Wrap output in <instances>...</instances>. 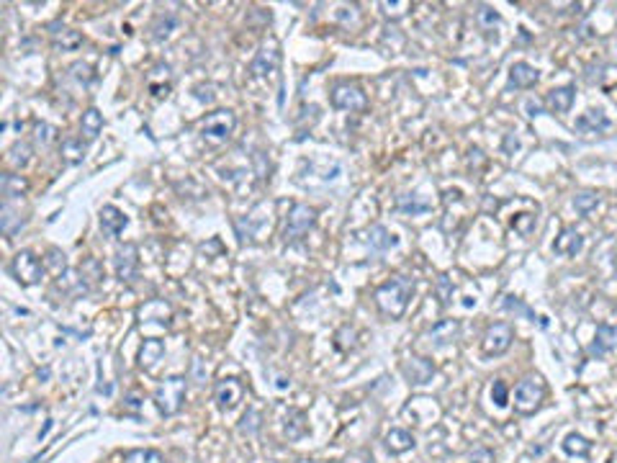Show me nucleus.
I'll return each mask as SVG.
<instances>
[{
	"label": "nucleus",
	"mask_w": 617,
	"mask_h": 463,
	"mask_svg": "<svg viewBox=\"0 0 617 463\" xmlns=\"http://www.w3.org/2000/svg\"><path fill=\"white\" fill-rule=\"evenodd\" d=\"M411 293H414V281L406 276H394L391 281L378 286L373 299H376L378 309H381L386 317L399 320V317H404L406 307H409Z\"/></svg>",
	"instance_id": "f257e3e1"
},
{
	"label": "nucleus",
	"mask_w": 617,
	"mask_h": 463,
	"mask_svg": "<svg viewBox=\"0 0 617 463\" xmlns=\"http://www.w3.org/2000/svg\"><path fill=\"white\" fill-rule=\"evenodd\" d=\"M185 392H188V381H185V376L165 378L163 384L155 389L157 409H160L165 417H172V414H177V412H180V406H183Z\"/></svg>",
	"instance_id": "f03ea898"
},
{
	"label": "nucleus",
	"mask_w": 617,
	"mask_h": 463,
	"mask_svg": "<svg viewBox=\"0 0 617 463\" xmlns=\"http://www.w3.org/2000/svg\"><path fill=\"white\" fill-rule=\"evenodd\" d=\"M237 127V116L227 108L221 111H213L211 116H206V122L201 124V136H204L206 144H224L232 136Z\"/></svg>",
	"instance_id": "7ed1b4c3"
},
{
	"label": "nucleus",
	"mask_w": 617,
	"mask_h": 463,
	"mask_svg": "<svg viewBox=\"0 0 617 463\" xmlns=\"http://www.w3.org/2000/svg\"><path fill=\"white\" fill-rule=\"evenodd\" d=\"M11 273L21 286H34L44 278V265L39 263V257L29 250H21L11 263Z\"/></svg>",
	"instance_id": "20e7f679"
},
{
	"label": "nucleus",
	"mask_w": 617,
	"mask_h": 463,
	"mask_svg": "<svg viewBox=\"0 0 617 463\" xmlns=\"http://www.w3.org/2000/svg\"><path fill=\"white\" fill-rule=\"evenodd\" d=\"M543 397H546V389L540 384V378H525V381H519L517 389H515V409H517L519 414L538 412Z\"/></svg>",
	"instance_id": "39448f33"
},
{
	"label": "nucleus",
	"mask_w": 617,
	"mask_h": 463,
	"mask_svg": "<svg viewBox=\"0 0 617 463\" xmlns=\"http://www.w3.org/2000/svg\"><path fill=\"white\" fill-rule=\"evenodd\" d=\"M512 340H515V329L507 324V322H497V324H491L486 329V335H483V356L486 358H497V356H504L507 350L512 348Z\"/></svg>",
	"instance_id": "423d86ee"
},
{
	"label": "nucleus",
	"mask_w": 617,
	"mask_h": 463,
	"mask_svg": "<svg viewBox=\"0 0 617 463\" xmlns=\"http://www.w3.org/2000/svg\"><path fill=\"white\" fill-rule=\"evenodd\" d=\"M314 221H317V211H314L312 206H306V204H296V206L291 209L288 219H286L283 240L286 242L298 240V237L306 235V232L314 227Z\"/></svg>",
	"instance_id": "0eeeda50"
},
{
	"label": "nucleus",
	"mask_w": 617,
	"mask_h": 463,
	"mask_svg": "<svg viewBox=\"0 0 617 463\" xmlns=\"http://www.w3.org/2000/svg\"><path fill=\"white\" fill-rule=\"evenodd\" d=\"M332 106L342 108V111H365L368 98H365L363 88L350 86V83H340V86L332 88Z\"/></svg>",
	"instance_id": "6e6552de"
},
{
	"label": "nucleus",
	"mask_w": 617,
	"mask_h": 463,
	"mask_svg": "<svg viewBox=\"0 0 617 463\" xmlns=\"http://www.w3.org/2000/svg\"><path fill=\"white\" fill-rule=\"evenodd\" d=\"M242 397H245V386H242L240 378H232V376L221 378L219 384H216V389H213V399H216L219 409H224V412L235 409L242 402Z\"/></svg>",
	"instance_id": "1a4fd4ad"
},
{
	"label": "nucleus",
	"mask_w": 617,
	"mask_h": 463,
	"mask_svg": "<svg viewBox=\"0 0 617 463\" xmlns=\"http://www.w3.org/2000/svg\"><path fill=\"white\" fill-rule=\"evenodd\" d=\"M139 250H136V245L127 242L124 247L116 250V257H114V265H116V276L121 278V281H134L136 276V265H139Z\"/></svg>",
	"instance_id": "9d476101"
},
{
	"label": "nucleus",
	"mask_w": 617,
	"mask_h": 463,
	"mask_svg": "<svg viewBox=\"0 0 617 463\" xmlns=\"http://www.w3.org/2000/svg\"><path fill=\"white\" fill-rule=\"evenodd\" d=\"M401 370H404V376H406V381H409V384L422 386V384H427V381L435 376V363H433V361H427V358L411 356L409 361L401 365Z\"/></svg>",
	"instance_id": "9b49d317"
},
{
	"label": "nucleus",
	"mask_w": 617,
	"mask_h": 463,
	"mask_svg": "<svg viewBox=\"0 0 617 463\" xmlns=\"http://www.w3.org/2000/svg\"><path fill=\"white\" fill-rule=\"evenodd\" d=\"M582 247H584V237L571 227L563 229V232L558 235V240L553 242L556 252H558V255H566V257H576L579 252H582Z\"/></svg>",
	"instance_id": "f8f14e48"
},
{
	"label": "nucleus",
	"mask_w": 617,
	"mask_h": 463,
	"mask_svg": "<svg viewBox=\"0 0 617 463\" xmlns=\"http://www.w3.org/2000/svg\"><path fill=\"white\" fill-rule=\"evenodd\" d=\"M57 288H62L70 296H86L90 291V286L86 283V273L83 271H64L57 278Z\"/></svg>",
	"instance_id": "ddd939ff"
},
{
	"label": "nucleus",
	"mask_w": 617,
	"mask_h": 463,
	"mask_svg": "<svg viewBox=\"0 0 617 463\" xmlns=\"http://www.w3.org/2000/svg\"><path fill=\"white\" fill-rule=\"evenodd\" d=\"M610 129V119L604 116V111H587L576 119V131L582 134H599V131H607Z\"/></svg>",
	"instance_id": "4468645a"
},
{
	"label": "nucleus",
	"mask_w": 617,
	"mask_h": 463,
	"mask_svg": "<svg viewBox=\"0 0 617 463\" xmlns=\"http://www.w3.org/2000/svg\"><path fill=\"white\" fill-rule=\"evenodd\" d=\"M615 348H617V329L607 327V324H599V327H597L594 342L589 345V353L597 358H602L604 353H610V350H615Z\"/></svg>",
	"instance_id": "2eb2a0df"
},
{
	"label": "nucleus",
	"mask_w": 617,
	"mask_h": 463,
	"mask_svg": "<svg viewBox=\"0 0 617 463\" xmlns=\"http://www.w3.org/2000/svg\"><path fill=\"white\" fill-rule=\"evenodd\" d=\"M574 98H576V90L571 86H560V88H553V90L546 95V106L556 114H566L568 108L574 106Z\"/></svg>",
	"instance_id": "dca6fc26"
},
{
	"label": "nucleus",
	"mask_w": 617,
	"mask_h": 463,
	"mask_svg": "<svg viewBox=\"0 0 617 463\" xmlns=\"http://www.w3.org/2000/svg\"><path fill=\"white\" fill-rule=\"evenodd\" d=\"M127 224H129V219L124 216V211H119L116 206H103V209H100V229H103L108 237L121 235Z\"/></svg>",
	"instance_id": "f3484780"
},
{
	"label": "nucleus",
	"mask_w": 617,
	"mask_h": 463,
	"mask_svg": "<svg viewBox=\"0 0 617 463\" xmlns=\"http://www.w3.org/2000/svg\"><path fill=\"white\" fill-rule=\"evenodd\" d=\"M458 335H461V322L458 320H442L430 329V340L435 345H450V342L458 340Z\"/></svg>",
	"instance_id": "a211bd4d"
},
{
	"label": "nucleus",
	"mask_w": 617,
	"mask_h": 463,
	"mask_svg": "<svg viewBox=\"0 0 617 463\" xmlns=\"http://www.w3.org/2000/svg\"><path fill=\"white\" fill-rule=\"evenodd\" d=\"M540 80V72L527 62H515L510 67V83L515 88H532Z\"/></svg>",
	"instance_id": "6ab92c4d"
},
{
	"label": "nucleus",
	"mask_w": 617,
	"mask_h": 463,
	"mask_svg": "<svg viewBox=\"0 0 617 463\" xmlns=\"http://www.w3.org/2000/svg\"><path fill=\"white\" fill-rule=\"evenodd\" d=\"M165 356V342L163 340H144L142 350H139V365L144 370H152Z\"/></svg>",
	"instance_id": "aec40b11"
},
{
	"label": "nucleus",
	"mask_w": 617,
	"mask_h": 463,
	"mask_svg": "<svg viewBox=\"0 0 617 463\" xmlns=\"http://www.w3.org/2000/svg\"><path fill=\"white\" fill-rule=\"evenodd\" d=\"M386 448H389V453H394V456H399V453H406V450L414 448V435L409 433V430H391L389 435H386Z\"/></svg>",
	"instance_id": "412c9836"
},
{
	"label": "nucleus",
	"mask_w": 617,
	"mask_h": 463,
	"mask_svg": "<svg viewBox=\"0 0 617 463\" xmlns=\"http://www.w3.org/2000/svg\"><path fill=\"white\" fill-rule=\"evenodd\" d=\"M306 430H309V425H306V414L301 412V409H291L288 412V417H286V425H283V433L288 440H301L306 435Z\"/></svg>",
	"instance_id": "4be33fe9"
},
{
	"label": "nucleus",
	"mask_w": 617,
	"mask_h": 463,
	"mask_svg": "<svg viewBox=\"0 0 617 463\" xmlns=\"http://www.w3.org/2000/svg\"><path fill=\"white\" fill-rule=\"evenodd\" d=\"M276 64H278V52L276 49H260L257 52V57L252 59V64H249V70H252V75H268V72L276 70Z\"/></svg>",
	"instance_id": "5701e85b"
},
{
	"label": "nucleus",
	"mask_w": 617,
	"mask_h": 463,
	"mask_svg": "<svg viewBox=\"0 0 617 463\" xmlns=\"http://www.w3.org/2000/svg\"><path fill=\"white\" fill-rule=\"evenodd\" d=\"M80 129H83V134L86 139H95L100 134V129H103V114H100L98 108H88L86 114H83V122H80Z\"/></svg>",
	"instance_id": "b1692460"
},
{
	"label": "nucleus",
	"mask_w": 617,
	"mask_h": 463,
	"mask_svg": "<svg viewBox=\"0 0 617 463\" xmlns=\"http://www.w3.org/2000/svg\"><path fill=\"white\" fill-rule=\"evenodd\" d=\"M563 450H566L568 456H589V450H592V443L584 438V435L579 433H568L566 438H563Z\"/></svg>",
	"instance_id": "393cba45"
},
{
	"label": "nucleus",
	"mask_w": 617,
	"mask_h": 463,
	"mask_svg": "<svg viewBox=\"0 0 617 463\" xmlns=\"http://www.w3.org/2000/svg\"><path fill=\"white\" fill-rule=\"evenodd\" d=\"M433 206V204H430V201H422V196H419V193H406V196H401V199H399V209H401V211H404V214H425L427 209Z\"/></svg>",
	"instance_id": "a878e982"
},
{
	"label": "nucleus",
	"mask_w": 617,
	"mask_h": 463,
	"mask_svg": "<svg viewBox=\"0 0 617 463\" xmlns=\"http://www.w3.org/2000/svg\"><path fill=\"white\" fill-rule=\"evenodd\" d=\"M62 155H64V163L70 165H78L83 163V157H86V144L80 142V139H64L62 142Z\"/></svg>",
	"instance_id": "bb28decb"
},
{
	"label": "nucleus",
	"mask_w": 617,
	"mask_h": 463,
	"mask_svg": "<svg viewBox=\"0 0 617 463\" xmlns=\"http://www.w3.org/2000/svg\"><path fill=\"white\" fill-rule=\"evenodd\" d=\"M368 242L373 250H389L391 245H396V237L391 235L386 227H373L368 232Z\"/></svg>",
	"instance_id": "cd10ccee"
},
{
	"label": "nucleus",
	"mask_w": 617,
	"mask_h": 463,
	"mask_svg": "<svg viewBox=\"0 0 617 463\" xmlns=\"http://www.w3.org/2000/svg\"><path fill=\"white\" fill-rule=\"evenodd\" d=\"M124 463H165L163 453L155 448H136L131 453H127Z\"/></svg>",
	"instance_id": "c85d7f7f"
},
{
	"label": "nucleus",
	"mask_w": 617,
	"mask_h": 463,
	"mask_svg": "<svg viewBox=\"0 0 617 463\" xmlns=\"http://www.w3.org/2000/svg\"><path fill=\"white\" fill-rule=\"evenodd\" d=\"M80 44H83V36H80V31L62 29V34H59V31H54V47H62V49H78Z\"/></svg>",
	"instance_id": "c756f323"
},
{
	"label": "nucleus",
	"mask_w": 617,
	"mask_h": 463,
	"mask_svg": "<svg viewBox=\"0 0 617 463\" xmlns=\"http://www.w3.org/2000/svg\"><path fill=\"white\" fill-rule=\"evenodd\" d=\"M26 191V180L21 178V175H3V196L6 199H16V196H21V193Z\"/></svg>",
	"instance_id": "7c9ffc66"
},
{
	"label": "nucleus",
	"mask_w": 617,
	"mask_h": 463,
	"mask_svg": "<svg viewBox=\"0 0 617 463\" xmlns=\"http://www.w3.org/2000/svg\"><path fill=\"white\" fill-rule=\"evenodd\" d=\"M597 204H599V199H597V193H592V191H582L574 196V209L579 211V214H589Z\"/></svg>",
	"instance_id": "2f4dec72"
},
{
	"label": "nucleus",
	"mask_w": 617,
	"mask_h": 463,
	"mask_svg": "<svg viewBox=\"0 0 617 463\" xmlns=\"http://www.w3.org/2000/svg\"><path fill=\"white\" fill-rule=\"evenodd\" d=\"M260 420H263V417H260V412H257V409H247V414H245V417H242V422H240V433L255 435L257 430H260Z\"/></svg>",
	"instance_id": "473e14b6"
},
{
	"label": "nucleus",
	"mask_w": 617,
	"mask_h": 463,
	"mask_svg": "<svg viewBox=\"0 0 617 463\" xmlns=\"http://www.w3.org/2000/svg\"><path fill=\"white\" fill-rule=\"evenodd\" d=\"M476 21L481 23L483 29H491V26H497L499 21H502V16L497 13V11H491V8H478V13H476Z\"/></svg>",
	"instance_id": "72a5a7b5"
},
{
	"label": "nucleus",
	"mask_w": 617,
	"mask_h": 463,
	"mask_svg": "<svg viewBox=\"0 0 617 463\" xmlns=\"http://www.w3.org/2000/svg\"><path fill=\"white\" fill-rule=\"evenodd\" d=\"M532 227H535V216H530V214H517L515 219H512V229L519 232V235L527 237L532 232Z\"/></svg>",
	"instance_id": "f704fd0d"
},
{
	"label": "nucleus",
	"mask_w": 617,
	"mask_h": 463,
	"mask_svg": "<svg viewBox=\"0 0 617 463\" xmlns=\"http://www.w3.org/2000/svg\"><path fill=\"white\" fill-rule=\"evenodd\" d=\"M491 399H494L497 406H507V402H510V389H507V384H504L502 378L494 381V386H491Z\"/></svg>",
	"instance_id": "c9c22d12"
},
{
	"label": "nucleus",
	"mask_w": 617,
	"mask_h": 463,
	"mask_svg": "<svg viewBox=\"0 0 617 463\" xmlns=\"http://www.w3.org/2000/svg\"><path fill=\"white\" fill-rule=\"evenodd\" d=\"M29 155H31L29 144H13L11 147V160H13L16 168H23V165L29 163Z\"/></svg>",
	"instance_id": "e433bc0d"
},
{
	"label": "nucleus",
	"mask_w": 617,
	"mask_h": 463,
	"mask_svg": "<svg viewBox=\"0 0 617 463\" xmlns=\"http://www.w3.org/2000/svg\"><path fill=\"white\" fill-rule=\"evenodd\" d=\"M504 309L522 314V317H527V320H535V314L530 312V307H525V304H522L517 296H507V299H504Z\"/></svg>",
	"instance_id": "4c0bfd02"
},
{
	"label": "nucleus",
	"mask_w": 617,
	"mask_h": 463,
	"mask_svg": "<svg viewBox=\"0 0 617 463\" xmlns=\"http://www.w3.org/2000/svg\"><path fill=\"white\" fill-rule=\"evenodd\" d=\"M383 13L391 16V18H401L406 13V8H409V0H399V3H381Z\"/></svg>",
	"instance_id": "58836bf2"
},
{
	"label": "nucleus",
	"mask_w": 617,
	"mask_h": 463,
	"mask_svg": "<svg viewBox=\"0 0 617 463\" xmlns=\"http://www.w3.org/2000/svg\"><path fill=\"white\" fill-rule=\"evenodd\" d=\"M172 26H175V18H172V16H168V21H165V18H160V21L155 23V29H152V31H155L152 36H155L157 42H163V39H168V36H170Z\"/></svg>",
	"instance_id": "ea45409f"
},
{
	"label": "nucleus",
	"mask_w": 617,
	"mask_h": 463,
	"mask_svg": "<svg viewBox=\"0 0 617 463\" xmlns=\"http://www.w3.org/2000/svg\"><path fill=\"white\" fill-rule=\"evenodd\" d=\"M437 293H440L442 304H450V299H453V283H450V278L447 276L437 278Z\"/></svg>",
	"instance_id": "a19ab883"
},
{
	"label": "nucleus",
	"mask_w": 617,
	"mask_h": 463,
	"mask_svg": "<svg viewBox=\"0 0 617 463\" xmlns=\"http://www.w3.org/2000/svg\"><path fill=\"white\" fill-rule=\"evenodd\" d=\"M52 136H54V127H49V124H36V142L49 144Z\"/></svg>",
	"instance_id": "79ce46f5"
},
{
	"label": "nucleus",
	"mask_w": 617,
	"mask_h": 463,
	"mask_svg": "<svg viewBox=\"0 0 617 463\" xmlns=\"http://www.w3.org/2000/svg\"><path fill=\"white\" fill-rule=\"evenodd\" d=\"M72 72H75V78L78 80H86V83H90L93 80V75H90V67H88V64H72Z\"/></svg>",
	"instance_id": "37998d69"
},
{
	"label": "nucleus",
	"mask_w": 617,
	"mask_h": 463,
	"mask_svg": "<svg viewBox=\"0 0 617 463\" xmlns=\"http://www.w3.org/2000/svg\"><path fill=\"white\" fill-rule=\"evenodd\" d=\"M471 461H474V463H494V456H491L489 450L478 448V450H474V453H471Z\"/></svg>",
	"instance_id": "c03bdc74"
},
{
	"label": "nucleus",
	"mask_w": 617,
	"mask_h": 463,
	"mask_svg": "<svg viewBox=\"0 0 617 463\" xmlns=\"http://www.w3.org/2000/svg\"><path fill=\"white\" fill-rule=\"evenodd\" d=\"M59 257H62V260H64V255H59V250H52V252H49V260H47V265H54V268H57V271H59Z\"/></svg>",
	"instance_id": "a18cd8bd"
},
{
	"label": "nucleus",
	"mask_w": 617,
	"mask_h": 463,
	"mask_svg": "<svg viewBox=\"0 0 617 463\" xmlns=\"http://www.w3.org/2000/svg\"><path fill=\"white\" fill-rule=\"evenodd\" d=\"M129 404H127V409H131V412H134V409H139V397H136V394H131V397H129Z\"/></svg>",
	"instance_id": "49530a36"
}]
</instances>
